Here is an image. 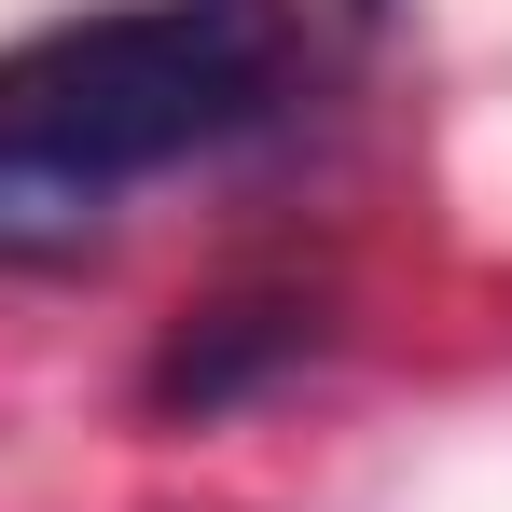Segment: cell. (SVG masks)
Here are the masks:
<instances>
[{
    "mask_svg": "<svg viewBox=\"0 0 512 512\" xmlns=\"http://www.w3.org/2000/svg\"><path fill=\"white\" fill-rule=\"evenodd\" d=\"M277 97H291V0H111L0 56V139L125 194L180 153L250 139Z\"/></svg>",
    "mask_w": 512,
    "mask_h": 512,
    "instance_id": "1",
    "label": "cell"
},
{
    "mask_svg": "<svg viewBox=\"0 0 512 512\" xmlns=\"http://www.w3.org/2000/svg\"><path fill=\"white\" fill-rule=\"evenodd\" d=\"M291 360H319V305H291V291L208 305V319H180L167 360H153V416H236V402L277 388Z\"/></svg>",
    "mask_w": 512,
    "mask_h": 512,
    "instance_id": "2",
    "label": "cell"
},
{
    "mask_svg": "<svg viewBox=\"0 0 512 512\" xmlns=\"http://www.w3.org/2000/svg\"><path fill=\"white\" fill-rule=\"evenodd\" d=\"M97 222H111L97 180H70L28 139H0V263H70V250H97Z\"/></svg>",
    "mask_w": 512,
    "mask_h": 512,
    "instance_id": "3",
    "label": "cell"
}]
</instances>
